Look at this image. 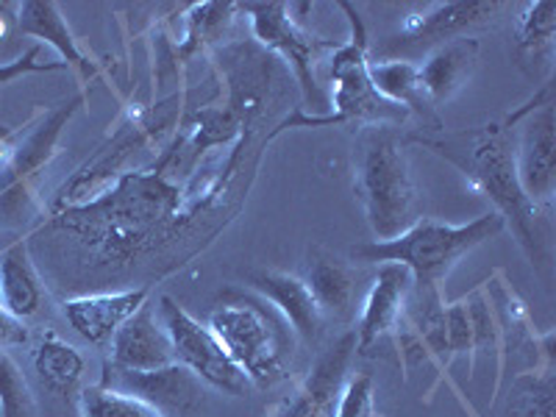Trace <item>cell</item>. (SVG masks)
<instances>
[{
	"mask_svg": "<svg viewBox=\"0 0 556 417\" xmlns=\"http://www.w3.org/2000/svg\"><path fill=\"white\" fill-rule=\"evenodd\" d=\"M187 217V198L165 173H126L92 201L56 212L42 237L70 240L96 265H131Z\"/></svg>",
	"mask_w": 556,
	"mask_h": 417,
	"instance_id": "6da1fadb",
	"label": "cell"
},
{
	"mask_svg": "<svg viewBox=\"0 0 556 417\" xmlns=\"http://www.w3.org/2000/svg\"><path fill=\"white\" fill-rule=\"evenodd\" d=\"M415 142L431 148L437 156L456 167L476 192L493 203V212L504 217L506 228H513L520 248L538 270L551 265L548 237L540 223V212L529 198L523 195L515 173V117L509 114L504 123L493 126L468 128L445 137H415Z\"/></svg>",
	"mask_w": 556,
	"mask_h": 417,
	"instance_id": "7a4b0ae2",
	"label": "cell"
},
{
	"mask_svg": "<svg viewBox=\"0 0 556 417\" xmlns=\"http://www.w3.org/2000/svg\"><path fill=\"white\" fill-rule=\"evenodd\" d=\"M504 231L506 223L498 212H486L465 226L417 217L404 235L351 248V260L362 265H401L409 270L415 285L440 287L459 260Z\"/></svg>",
	"mask_w": 556,
	"mask_h": 417,
	"instance_id": "3957f363",
	"label": "cell"
},
{
	"mask_svg": "<svg viewBox=\"0 0 556 417\" xmlns=\"http://www.w3.org/2000/svg\"><path fill=\"white\" fill-rule=\"evenodd\" d=\"M356 195L376 240H392L415 223L417 192L399 126H362L354 142Z\"/></svg>",
	"mask_w": 556,
	"mask_h": 417,
	"instance_id": "277c9868",
	"label": "cell"
},
{
	"mask_svg": "<svg viewBox=\"0 0 556 417\" xmlns=\"http://www.w3.org/2000/svg\"><path fill=\"white\" fill-rule=\"evenodd\" d=\"M340 9L348 14V23H351V37L348 42L337 45L329 59V78H331V114H323V117H309L304 112H295L292 117H287L276 131L267 139L276 137L278 131H287V128H317V126H340V123H356V126H376V123H384V126H401V123L409 117L401 106H392L390 101L379 96L367 78V28L362 14L356 12L354 3H345L340 0Z\"/></svg>",
	"mask_w": 556,
	"mask_h": 417,
	"instance_id": "5b68a950",
	"label": "cell"
},
{
	"mask_svg": "<svg viewBox=\"0 0 556 417\" xmlns=\"http://www.w3.org/2000/svg\"><path fill=\"white\" fill-rule=\"evenodd\" d=\"M208 329L253 387L287 379V337L270 312L251 301H228L208 315Z\"/></svg>",
	"mask_w": 556,
	"mask_h": 417,
	"instance_id": "8992f818",
	"label": "cell"
},
{
	"mask_svg": "<svg viewBox=\"0 0 556 417\" xmlns=\"http://www.w3.org/2000/svg\"><path fill=\"white\" fill-rule=\"evenodd\" d=\"M84 89H78L76 96L42 114V121L23 137V142H14L12 159L0 170V226H17L28 220V206L34 201L39 176L59 153L62 131L84 106Z\"/></svg>",
	"mask_w": 556,
	"mask_h": 417,
	"instance_id": "52a82bcc",
	"label": "cell"
},
{
	"mask_svg": "<svg viewBox=\"0 0 556 417\" xmlns=\"http://www.w3.org/2000/svg\"><path fill=\"white\" fill-rule=\"evenodd\" d=\"M506 7L509 3L504 0H445L420 7L415 14H406L399 31L376 48V59H401L417 64V59H424L440 45L465 37V31L476 26H486Z\"/></svg>",
	"mask_w": 556,
	"mask_h": 417,
	"instance_id": "ba28073f",
	"label": "cell"
},
{
	"mask_svg": "<svg viewBox=\"0 0 556 417\" xmlns=\"http://www.w3.org/2000/svg\"><path fill=\"white\" fill-rule=\"evenodd\" d=\"M159 320H162L167 337H170L173 359L187 367L192 376H198L203 384L228 392L235 399H245L248 392L253 390L248 376L226 354V348L212 334L206 323L192 317L176 298H159Z\"/></svg>",
	"mask_w": 556,
	"mask_h": 417,
	"instance_id": "9c48e42d",
	"label": "cell"
},
{
	"mask_svg": "<svg viewBox=\"0 0 556 417\" xmlns=\"http://www.w3.org/2000/svg\"><path fill=\"white\" fill-rule=\"evenodd\" d=\"M237 9H242L251 20L256 45L285 59L292 73H295L301 89H304L306 101L320 106V98H317V62L323 59V53L334 51L340 42L315 37L301 20H295L292 3H237Z\"/></svg>",
	"mask_w": 556,
	"mask_h": 417,
	"instance_id": "30bf717a",
	"label": "cell"
},
{
	"mask_svg": "<svg viewBox=\"0 0 556 417\" xmlns=\"http://www.w3.org/2000/svg\"><path fill=\"white\" fill-rule=\"evenodd\" d=\"M515 117V173L520 190L538 208H548L556 192V139L551 87L531 98Z\"/></svg>",
	"mask_w": 556,
	"mask_h": 417,
	"instance_id": "8fae6325",
	"label": "cell"
},
{
	"mask_svg": "<svg viewBox=\"0 0 556 417\" xmlns=\"http://www.w3.org/2000/svg\"><path fill=\"white\" fill-rule=\"evenodd\" d=\"M98 384L106 387V390L123 392V395H131V399L162 412L165 417L190 415L195 406H201L203 395H206L203 381L192 376L187 367L178 365V362L159 367V370L139 374V370H123V367L112 365L106 359Z\"/></svg>",
	"mask_w": 556,
	"mask_h": 417,
	"instance_id": "7c38bea8",
	"label": "cell"
},
{
	"mask_svg": "<svg viewBox=\"0 0 556 417\" xmlns=\"http://www.w3.org/2000/svg\"><path fill=\"white\" fill-rule=\"evenodd\" d=\"M356 356V334L348 331L331 348H326L301 384L273 404L265 417H334L337 401L348 381V370Z\"/></svg>",
	"mask_w": 556,
	"mask_h": 417,
	"instance_id": "4fadbf2b",
	"label": "cell"
},
{
	"mask_svg": "<svg viewBox=\"0 0 556 417\" xmlns=\"http://www.w3.org/2000/svg\"><path fill=\"white\" fill-rule=\"evenodd\" d=\"M223 81H226V101L223 106L240 121L242 131L260 123L267 114L273 84V62L251 45L228 48L220 56Z\"/></svg>",
	"mask_w": 556,
	"mask_h": 417,
	"instance_id": "5bb4252c",
	"label": "cell"
},
{
	"mask_svg": "<svg viewBox=\"0 0 556 417\" xmlns=\"http://www.w3.org/2000/svg\"><path fill=\"white\" fill-rule=\"evenodd\" d=\"M151 290L148 287H134L121 292H92V295L67 298L62 306L64 320L89 345H103L112 342L114 331L146 304Z\"/></svg>",
	"mask_w": 556,
	"mask_h": 417,
	"instance_id": "9a60e30c",
	"label": "cell"
},
{
	"mask_svg": "<svg viewBox=\"0 0 556 417\" xmlns=\"http://www.w3.org/2000/svg\"><path fill=\"white\" fill-rule=\"evenodd\" d=\"M109 362L123 370H159V367L173 365V345L167 337L165 326L156 317V309L151 304H142L121 329L114 331L109 342Z\"/></svg>",
	"mask_w": 556,
	"mask_h": 417,
	"instance_id": "2e32d148",
	"label": "cell"
},
{
	"mask_svg": "<svg viewBox=\"0 0 556 417\" xmlns=\"http://www.w3.org/2000/svg\"><path fill=\"white\" fill-rule=\"evenodd\" d=\"M412 290V276L401 265H379L374 285L362 304L356 334V354H367L387 331H392L404 315L406 295Z\"/></svg>",
	"mask_w": 556,
	"mask_h": 417,
	"instance_id": "e0dca14e",
	"label": "cell"
},
{
	"mask_svg": "<svg viewBox=\"0 0 556 417\" xmlns=\"http://www.w3.org/2000/svg\"><path fill=\"white\" fill-rule=\"evenodd\" d=\"M248 285L265 298L273 309L285 317V323L304 342H317L326 317L317 309L315 298L301 276L287 270H253L248 276Z\"/></svg>",
	"mask_w": 556,
	"mask_h": 417,
	"instance_id": "ac0fdd59",
	"label": "cell"
},
{
	"mask_svg": "<svg viewBox=\"0 0 556 417\" xmlns=\"http://www.w3.org/2000/svg\"><path fill=\"white\" fill-rule=\"evenodd\" d=\"M479 64V39L459 37L440 45L417 62V81L420 92L431 106L445 103L468 87L473 70Z\"/></svg>",
	"mask_w": 556,
	"mask_h": 417,
	"instance_id": "d6986e66",
	"label": "cell"
},
{
	"mask_svg": "<svg viewBox=\"0 0 556 417\" xmlns=\"http://www.w3.org/2000/svg\"><path fill=\"white\" fill-rule=\"evenodd\" d=\"M401 323H406V348L434 356L440 367L448 365L451 348L445 337V301L440 287L412 281Z\"/></svg>",
	"mask_w": 556,
	"mask_h": 417,
	"instance_id": "ffe728a7",
	"label": "cell"
},
{
	"mask_svg": "<svg viewBox=\"0 0 556 417\" xmlns=\"http://www.w3.org/2000/svg\"><path fill=\"white\" fill-rule=\"evenodd\" d=\"M14 28L20 34H26V37H37L39 42L51 45L67 67H76L78 78L84 84L98 76V67L84 56L76 37L70 34L67 20L62 17V9L51 3V0H26V3H20L17 12H14Z\"/></svg>",
	"mask_w": 556,
	"mask_h": 417,
	"instance_id": "44dd1931",
	"label": "cell"
},
{
	"mask_svg": "<svg viewBox=\"0 0 556 417\" xmlns=\"http://www.w3.org/2000/svg\"><path fill=\"white\" fill-rule=\"evenodd\" d=\"M0 306L20 323L31 320L45 306V285L34 265L31 245L12 242L0 251Z\"/></svg>",
	"mask_w": 556,
	"mask_h": 417,
	"instance_id": "7402d4cb",
	"label": "cell"
},
{
	"mask_svg": "<svg viewBox=\"0 0 556 417\" xmlns=\"http://www.w3.org/2000/svg\"><path fill=\"white\" fill-rule=\"evenodd\" d=\"M306 287H309L312 298H315L317 309L323 317L331 320H348L356 312V287L354 270L345 262L334 260L331 253L315 251L309 256V267H306Z\"/></svg>",
	"mask_w": 556,
	"mask_h": 417,
	"instance_id": "603a6c76",
	"label": "cell"
},
{
	"mask_svg": "<svg viewBox=\"0 0 556 417\" xmlns=\"http://www.w3.org/2000/svg\"><path fill=\"white\" fill-rule=\"evenodd\" d=\"M367 78L374 84L384 101L392 106H401L406 114H420L424 123H431L440 128V121L431 112V103L426 101L420 92V81H417V64L415 62H401V59H370L367 62Z\"/></svg>",
	"mask_w": 556,
	"mask_h": 417,
	"instance_id": "cb8c5ba5",
	"label": "cell"
},
{
	"mask_svg": "<svg viewBox=\"0 0 556 417\" xmlns=\"http://www.w3.org/2000/svg\"><path fill=\"white\" fill-rule=\"evenodd\" d=\"M34 370L48 390L56 395H70L84 376V356L76 345L48 331L34 351Z\"/></svg>",
	"mask_w": 556,
	"mask_h": 417,
	"instance_id": "d4e9b609",
	"label": "cell"
},
{
	"mask_svg": "<svg viewBox=\"0 0 556 417\" xmlns=\"http://www.w3.org/2000/svg\"><path fill=\"white\" fill-rule=\"evenodd\" d=\"M235 12L237 3H195V7H190V12L184 14L187 28H184L181 42H178V53L192 56V53L203 51L206 45L217 42L226 34Z\"/></svg>",
	"mask_w": 556,
	"mask_h": 417,
	"instance_id": "484cf974",
	"label": "cell"
},
{
	"mask_svg": "<svg viewBox=\"0 0 556 417\" xmlns=\"http://www.w3.org/2000/svg\"><path fill=\"white\" fill-rule=\"evenodd\" d=\"M556 34V3L554 0H534L526 3L518 20V53L526 62H538L551 51Z\"/></svg>",
	"mask_w": 556,
	"mask_h": 417,
	"instance_id": "4316f807",
	"label": "cell"
},
{
	"mask_svg": "<svg viewBox=\"0 0 556 417\" xmlns=\"http://www.w3.org/2000/svg\"><path fill=\"white\" fill-rule=\"evenodd\" d=\"M509 395V417H554V365L545 362L540 374L518 376Z\"/></svg>",
	"mask_w": 556,
	"mask_h": 417,
	"instance_id": "83f0119b",
	"label": "cell"
},
{
	"mask_svg": "<svg viewBox=\"0 0 556 417\" xmlns=\"http://www.w3.org/2000/svg\"><path fill=\"white\" fill-rule=\"evenodd\" d=\"M237 134H242L240 121L223 103L220 106H206L192 117L187 146H190L192 156H198V153L208 151V148L226 146Z\"/></svg>",
	"mask_w": 556,
	"mask_h": 417,
	"instance_id": "f1b7e54d",
	"label": "cell"
},
{
	"mask_svg": "<svg viewBox=\"0 0 556 417\" xmlns=\"http://www.w3.org/2000/svg\"><path fill=\"white\" fill-rule=\"evenodd\" d=\"M78 417H165L153 406L96 384L78 395Z\"/></svg>",
	"mask_w": 556,
	"mask_h": 417,
	"instance_id": "f546056e",
	"label": "cell"
},
{
	"mask_svg": "<svg viewBox=\"0 0 556 417\" xmlns=\"http://www.w3.org/2000/svg\"><path fill=\"white\" fill-rule=\"evenodd\" d=\"M0 417H39L26 376L17 362L0 351Z\"/></svg>",
	"mask_w": 556,
	"mask_h": 417,
	"instance_id": "4dcf8cb0",
	"label": "cell"
},
{
	"mask_svg": "<svg viewBox=\"0 0 556 417\" xmlns=\"http://www.w3.org/2000/svg\"><path fill=\"white\" fill-rule=\"evenodd\" d=\"M334 417H376V381L370 374L348 379L337 401Z\"/></svg>",
	"mask_w": 556,
	"mask_h": 417,
	"instance_id": "1f68e13d",
	"label": "cell"
},
{
	"mask_svg": "<svg viewBox=\"0 0 556 417\" xmlns=\"http://www.w3.org/2000/svg\"><path fill=\"white\" fill-rule=\"evenodd\" d=\"M445 337H448L451 356L470 354V370H473V323H470L468 301L465 298L456 301V304H445Z\"/></svg>",
	"mask_w": 556,
	"mask_h": 417,
	"instance_id": "d6a6232c",
	"label": "cell"
},
{
	"mask_svg": "<svg viewBox=\"0 0 556 417\" xmlns=\"http://www.w3.org/2000/svg\"><path fill=\"white\" fill-rule=\"evenodd\" d=\"M56 70H67L64 62H39V48H28L23 56H17L14 62L0 64V87L3 84H12L17 78L28 76V73H56Z\"/></svg>",
	"mask_w": 556,
	"mask_h": 417,
	"instance_id": "836d02e7",
	"label": "cell"
},
{
	"mask_svg": "<svg viewBox=\"0 0 556 417\" xmlns=\"http://www.w3.org/2000/svg\"><path fill=\"white\" fill-rule=\"evenodd\" d=\"M26 342H28L26 323H20L17 317H12L3 306H0V351L12 345H26Z\"/></svg>",
	"mask_w": 556,
	"mask_h": 417,
	"instance_id": "e575fe53",
	"label": "cell"
},
{
	"mask_svg": "<svg viewBox=\"0 0 556 417\" xmlns=\"http://www.w3.org/2000/svg\"><path fill=\"white\" fill-rule=\"evenodd\" d=\"M9 9L12 7H7V3L0 7V39L7 37V34L14 28V14H9Z\"/></svg>",
	"mask_w": 556,
	"mask_h": 417,
	"instance_id": "d590c367",
	"label": "cell"
}]
</instances>
